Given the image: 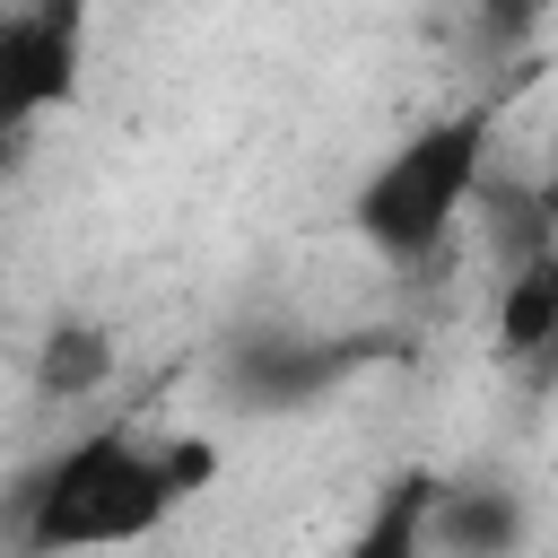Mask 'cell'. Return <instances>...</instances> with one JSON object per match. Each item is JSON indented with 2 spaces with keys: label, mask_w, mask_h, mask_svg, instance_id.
I'll use <instances>...</instances> for the list:
<instances>
[{
  "label": "cell",
  "mask_w": 558,
  "mask_h": 558,
  "mask_svg": "<svg viewBox=\"0 0 558 558\" xmlns=\"http://www.w3.org/2000/svg\"><path fill=\"white\" fill-rule=\"evenodd\" d=\"M113 375H122V349H113V331L87 323V314H61V323L35 340V401H44V410H87V401H105Z\"/></svg>",
  "instance_id": "5"
},
{
  "label": "cell",
  "mask_w": 558,
  "mask_h": 558,
  "mask_svg": "<svg viewBox=\"0 0 558 558\" xmlns=\"http://www.w3.org/2000/svg\"><path fill=\"white\" fill-rule=\"evenodd\" d=\"M349 366H357V340H314V331H296V323H253V331H235V340L218 349V384H227V401L253 410V418L323 401Z\"/></svg>",
  "instance_id": "4"
},
{
  "label": "cell",
  "mask_w": 558,
  "mask_h": 558,
  "mask_svg": "<svg viewBox=\"0 0 558 558\" xmlns=\"http://www.w3.org/2000/svg\"><path fill=\"white\" fill-rule=\"evenodd\" d=\"M218 471L209 436H166L148 418H96L70 445H52L17 480V549H131L157 541Z\"/></svg>",
  "instance_id": "1"
},
{
  "label": "cell",
  "mask_w": 558,
  "mask_h": 558,
  "mask_svg": "<svg viewBox=\"0 0 558 558\" xmlns=\"http://www.w3.org/2000/svg\"><path fill=\"white\" fill-rule=\"evenodd\" d=\"M497 357L558 375V244L506 262V288H497Z\"/></svg>",
  "instance_id": "6"
},
{
  "label": "cell",
  "mask_w": 558,
  "mask_h": 558,
  "mask_svg": "<svg viewBox=\"0 0 558 558\" xmlns=\"http://www.w3.org/2000/svg\"><path fill=\"white\" fill-rule=\"evenodd\" d=\"M532 541V514H523V497L514 488H497V480H445V497H436V523H427V549H453V558H506V549H523Z\"/></svg>",
  "instance_id": "7"
},
{
  "label": "cell",
  "mask_w": 558,
  "mask_h": 558,
  "mask_svg": "<svg viewBox=\"0 0 558 558\" xmlns=\"http://www.w3.org/2000/svg\"><path fill=\"white\" fill-rule=\"evenodd\" d=\"M488 105H453V113H427L418 131H401L349 192V235L384 262V270H427L453 227L480 209L488 192Z\"/></svg>",
  "instance_id": "2"
},
{
  "label": "cell",
  "mask_w": 558,
  "mask_h": 558,
  "mask_svg": "<svg viewBox=\"0 0 558 558\" xmlns=\"http://www.w3.org/2000/svg\"><path fill=\"white\" fill-rule=\"evenodd\" d=\"M96 0H0V131H35L87 78Z\"/></svg>",
  "instance_id": "3"
},
{
  "label": "cell",
  "mask_w": 558,
  "mask_h": 558,
  "mask_svg": "<svg viewBox=\"0 0 558 558\" xmlns=\"http://www.w3.org/2000/svg\"><path fill=\"white\" fill-rule=\"evenodd\" d=\"M436 497H445L436 471H392L384 497H375V514L349 532V558H418L427 523H436Z\"/></svg>",
  "instance_id": "8"
},
{
  "label": "cell",
  "mask_w": 558,
  "mask_h": 558,
  "mask_svg": "<svg viewBox=\"0 0 558 558\" xmlns=\"http://www.w3.org/2000/svg\"><path fill=\"white\" fill-rule=\"evenodd\" d=\"M9 166H17V131H0V174H9Z\"/></svg>",
  "instance_id": "9"
}]
</instances>
